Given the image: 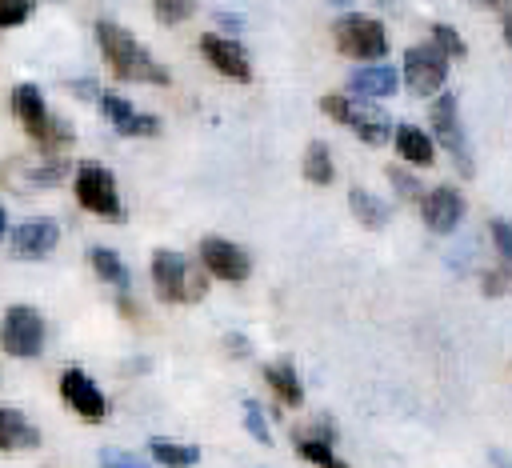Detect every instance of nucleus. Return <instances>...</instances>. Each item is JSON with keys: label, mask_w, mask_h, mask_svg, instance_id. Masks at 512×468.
<instances>
[{"label": "nucleus", "mask_w": 512, "mask_h": 468, "mask_svg": "<svg viewBox=\"0 0 512 468\" xmlns=\"http://www.w3.org/2000/svg\"><path fill=\"white\" fill-rule=\"evenodd\" d=\"M376 4H388V0H376Z\"/></svg>", "instance_id": "obj_38"}, {"label": "nucleus", "mask_w": 512, "mask_h": 468, "mask_svg": "<svg viewBox=\"0 0 512 468\" xmlns=\"http://www.w3.org/2000/svg\"><path fill=\"white\" fill-rule=\"evenodd\" d=\"M332 4H344V0H332Z\"/></svg>", "instance_id": "obj_37"}, {"label": "nucleus", "mask_w": 512, "mask_h": 468, "mask_svg": "<svg viewBox=\"0 0 512 468\" xmlns=\"http://www.w3.org/2000/svg\"><path fill=\"white\" fill-rule=\"evenodd\" d=\"M72 92H76V96H92V100L100 96V92H96V84H88V76H80V80H72Z\"/></svg>", "instance_id": "obj_34"}, {"label": "nucleus", "mask_w": 512, "mask_h": 468, "mask_svg": "<svg viewBox=\"0 0 512 468\" xmlns=\"http://www.w3.org/2000/svg\"><path fill=\"white\" fill-rule=\"evenodd\" d=\"M304 176H308V184H332L336 168H332V152H328L324 140H312L308 144V152H304Z\"/></svg>", "instance_id": "obj_22"}, {"label": "nucleus", "mask_w": 512, "mask_h": 468, "mask_svg": "<svg viewBox=\"0 0 512 468\" xmlns=\"http://www.w3.org/2000/svg\"><path fill=\"white\" fill-rule=\"evenodd\" d=\"M428 116H432V136H436V144H444L448 156L456 160V168H460L464 176H472V156H468V140H464V128H460L456 96H452V92H440Z\"/></svg>", "instance_id": "obj_9"}, {"label": "nucleus", "mask_w": 512, "mask_h": 468, "mask_svg": "<svg viewBox=\"0 0 512 468\" xmlns=\"http://www.w3.org/2000/svg\"><path fill=\"white\" fill-rule=\"evenodd\" d=\"M244 424H248L252 440L272 444V432H268V420H264V412H260V400H244Z\"/></svg>", "instance_id": "obj_26"}, {"label": "nucleus", "mask_w": 512, "mask_h": 468, "mask_svg": "<svg viewBox=\"0 0 512 468\" xmlns=\"http://www.w3.org/2000/svg\"><path fill=\"white\" fill-rule=\"evenodd\" d=\"M76 200L92 212V216H104V220H124V208H120V196H116V180L108 168L100 164H80L76 168Z\"/></svg>", "instance_id": "obj_6"}, {"label": "nucleus", "mask_w": 512, "mask_h": 468, "mask_svg": "<svg viewBox=\"0 0 512 468\" xmlns=\"http://www.w3.org/2000/svg\"><path fill=\"white\" fill-rule=\"evenodd\" d=\"M296 452H300L304 460H312V464H324V468H340V456L332 452V436H324V432H316V436H304V440L296 444Z\"/></svg>", "instance_id": "obj_24"}, {"label": "nucleus", "mask_w": 512, "mask_h": 468, "mask_svg": "<svg viewBox=\"0 0 512 468\" xmlns=\"http://www.w3.org/2000/svg\"><path fill=\"white\" fill-rule=\"evenodd\" d=\"M36 444H40V432L24 420V412L0 408V452H24V448H36Z\"/></svg>", "instance_id": "obj_17"}, {"label": "nucleus", "mask_w": 512, "mask_h": 468, "mask_svg": "<svg viewBox=\"0 0 512 468\" xmlns=\"http://www.w3.org/2000/svg\"><path fill=\"white\" fill-rule=\"evenodd\" d=\"M60 396H64V404H68L76 416H84V420H104V412H108L104 392L92 384V376H88L84 368H68V372L60 376Z\"/></svg>", "instance_id": "obj_12"}, {"label": "nucleus", "mask_w": 512, "mask_h": 468, "mask_svg": "<svg viewBox=\"0 0 512 468\" xmlns=\"http://www.w3.org/2000/svg\"><path fill=\"white\" fill-rule=\"evenodd\" d=\"M512 288V276L508 272H484V292L496 296V292H508Z\"/></svg>", "instance_id": "obj_32"}, {"label": "nucleus", "mask_w": 512, "mask_h": 468, "mask_svg": "<svg viewBox=\"0 0 512 468\" xmlns=\"http://www.w3.org/2000/svg\"><path fill=\"white\" fill-rule=\"evenodd\" d=\"M192 8H196V0H152V12L160 24H180L192 16Z\"/></svg>", "instance_id": "obj_25"}, {"label": "nucleus", "mask_w": 512, "mask_h": 468, "mask_svg": "<svg viewBox=\"0 0 512 468\" xmlns=\"http://www.w3.org/2000/svg\"><path fill=\"white\" fill-rule=\"evenodd\" d=\"M488 232H492V244H496V252H500V260H508L512 264V220H492L488 224Z\"/></svg>", "instance_id": "obj_28"}, {"label": "nucleus", "mask_w": 512, "mask_h": 468, "mask_svg": "<svg viewBox=\"0 0 512 468\" xmlns=\"http://www.w3.org/2000/svg\"><path fill=\"white\" fill-rule=\"evenodd\" d=\"M336 48L356 60H380L388 52V32L372 16H340L336 20Z\"/></svg>", "instance_id": "obj_8"}, {"label": "nucleus", "mask_w": 512, "mask_h": 468, "mask_svg": "<svg viewBox=\"0 0 512 468\" xmlns=\"http://www.w3.org/2000/svg\"><path fill=\"white\" fill-rule=\"evenodd\" d=\"M152 288L164 304H184V300H200L204 296V276H192L188 272V260L180 252H152Z\"/></svg>", "instance_id": "obj_3"}, {"label": "nucleus", "mask_w": 512, "mask_h": 468, "mask_svg": "<svg viewBox=\"0 0 512 468\" xmlns=\"http://www.w3.org/2000/svg\"><path fill=\"white\" fill-rule=\"evenodd\" d=\"M320 112H328L336 124L352 128L364 144H388V136H392V120L376 104H360V100H348V96H324Z\"/></svg>", "instance_id": "obj_4"}, {"label": "nucleus", "mask_w": 512, "mask_h": 468, "mask_svg": "<svg viewBox=\"0 0 512 468\" xmlns=\"http://www.w3.org/2000/svg\"><path fill=\"white\" fill-rule=\"evenodd\" d=\"M32 12V0H0V28H16L24 24Z\"/></svg>", "instance_id": "obj_29"}, {"label": "nucleus", "mask_w": 512, "mask_h": 468, "mask_svg": "<svg viewBox=\"0 0 512 468\" xmlns=\"http://www.w3.org/2000/svg\"><path fill=\"white\" fill-rule=\"evenodd\" d=\"M348 208H352V216H356L364 228H384V224H388V204H384L380 196H372L368 188H352V192H348Z\"/></svg>", "instance_id": "obj_20"}, {"label": "nucleus", "mask_w": 512, "mask_h": 468, "mask_svg": "<svg viewBox=\"0 0 512 468\" xmlns=\"http://www.w3.org/2000/svg\"><path fill=\"white\" fill-rule=\"evenodd\" d=\"M200 52H204V60L220 72V76H228V80H252V64H248V52L240 48V40H232V36H216V32H204L200 36Z\"/></svg>", "instance_id": "obj_10"}, {"label": "nucleus", "mask_w": 512, "mask_h": 468, "mask_svg": "<svg viewBox=\"0 0 512 468\" xmlns=\"http://www.w3.org/2000/svg\"><path fill=\"white\" fill-rule=\"evenodd\" d=\"M0 232H4V208H0Z\"/></svg>", "instance_id": "obj_36"}, {"label": "nucleus", "mask_w": 512, "mask_h": 468, "mask_svg": "<svg viewBox=\"0 0 512 468\" xmlns=\"http://www.w3.org/2000/svg\"><path fill=\"white\" fill-rule=\"evenodd\" d=\"M264 380H268V388L284 400V404H304V384H300V376H296V368L292 364H264Z\"/></svg>", "instance_id": "obj_19"}, {"label": "nucleus", "mask_w": 512, "mask_h": 468, "mask_svg": "<svg viewBox=\"0 0 512 468\" xmlns=\"http://www.w3.org/2000/svg\"><path fill=\"white\" fill-rule=\"evenodd\" d=\"M228 348H232L236 356H244V352H248V344H244V336H240V332H232V336H228Z\"/></svg>", "instance_id": "obj_35"}, {"label": "nucleus", "mask_w": 512, "mask_h": 468, "mask_svg": "<svg viewBox=\"0 0 512 468\" xmlns=\"http://www.w3.org/2000/svg\"><path fill=\"white\" fill-rule=\"evenodd\" d=\"M12 112L24 124V132L36 140V148H44V152H52V148H60V144L72 140V124L56 120L48 112V100H44V92L36 84H20L12 92Z\"/></svg>", "instance_id": "obj_2"}, {"label": "nucleus", "mask_w": 512, "mask_h": 468, "mask_svg": "<svg viewBox=\"0 0 512 468\" xmlns=\"http://www.w3.org/2000/svg\"><path fill=\"white\" fill-rule=\"evenodd\" d=\"M404 80L416 96H436L448 80V52L432 40V44H412L404 52Z\"/></svg>", "instance_id": "obj_7"}, {"label": "nucleus", "mask_w": 512, "mask_h": 468, "mask_svg": "<svg viewBox=\"0 0 512 468\" xmlns=\"http://www.w3.org/2000/svg\"><path fill=\"white\" fill-rule=\"evenodd\" d=\"M56 240H60L56 220L36 216V220H24V224L12 232V252H16L20 260H44V256L56 248Z\"/></svg>", "instance_id": "obj_15"}, {"label": "nucleus", "mask_w": 512, "mask_h": 468, "mask_svg": "<svg viewBox=\"0 0 512 468\" xmlns=\"http://www.w3.org/2000/svg\"><path fill=\"white\" fill-rule=\"evenodd\" d=\"M148 452H152V460H160V464H172V468H188V464H200V448H192V444L152 440V444H148Z\"/></svg>", "instance_id": "obj_23"}, {"label": "nucleus", "mask_w": 512, "mask_h": 468, "mask_svg": "<svg viewBox=\"0 0 512 468\" xmlns=\"http://www.w3.org/2000/svg\"><path fill=\"white\" fill-rule=\"evenodd\" d=\"M392 140H396V152L408 160V164H432L436 160V148H432V136L428 132H420L416 124H400L396 132H392Z\"/></svg>", "instance_id": "obj_18"}, {"label": "nucleus", "mask_w": 512, "mask_h": 468, "mask_svg": "<svg viewBox=\"0 0 512 468\" xmlns=\"http://www.w3.org/2000/svg\"><path fill=\"white\" fill-rule=\"evenodd\" d=\"M400 88V76L388 68V64H364L348 76V92L352 96H364V100H380V96H392Z\"/></svg>", "instance_id": "obj_16"}, {"label": "nucleus", "mask_w": 512, "mask_h": 468, "mask_svg": "<svg viewBox=\"0 0 512 468\" xmlns=\"http://www.w3.org/2000/svg\"><path fill=\"white\" fill-rule=\"evenodd\" d=\"M420 216H424V224H428L432 232L448 236V232L464 220V196H460L456 188L440 184V188H432V192L420 196Z\"/></svg>", "instance_id": "obj_14"}, {"label": "nucleus", "mask_w": 512, "mask_h": 468, "mask_svg": "<svg viewBox=\"0 0 512 468\" xmlns=\"http://www.w3.org/2000/svg\"><path fill=\"white\" fill-rule=\"evenodd\" d=\"M200 260H204V268H208L212 276L232 280V284L248 280V272H252L244 248H236V244L224 240V236H204V240H200Z\"/></svg>", "instance_id": "obj_11"}, {"label": "nucleus", "mask_w": 512, "mask_h": 468, "mask_svg": "<svg viewBox=\"0 0 512 468\" xmlns=\"http://www.w3.org/2000/svg\"><path fill=\"white\" fill-rule=\"evenodd\" d=\"M96 104H100L104 120H108L120 136H156V132H160V120H156V116L136 112V108H132L124 96H116V92H100Z\"/></svg>", "instance_id": "obj_13"}, {"label": "nucleus", "mask_w": 512, "mask_h": 468, "mask_svg": "<svg viewBox=\"0 0 512 468\" xmlns=\"http://www.w3.org/2000/svg\"><path fill=\"white\" fill-rule=\"evenodd\" d=\"M96 40H100V52H104L108 68L116 72V80L168 84V68H160V64H156V60L144 52V44H140L132 32H124L120 24L100 20V24H96Z\"/></svg>", "instance_id": "obj_1"}, {"label": "nucleus", "mask_w": 512, "mask_h": 468, "mask_svg": "<svg viewBox=\"0 0 512 468\" xmlns=\"http://www.w3.org/2000/svg\"><path fill=\"white\" fill-rule=\"evenodd\" d=\"M484 4H492V8L500 12V28H504V40L512 44V0H484Z\"/></svg>", "instance_id": "obj_33"}, {"label": "nucleus", "mask_w": 512, "mask_h": 468, "mask_svg": "<svg viewBox=\"0 0 512 468\" xmlns=\"http://www.w3.org/2000/svg\"><path fill=\"white\" fill-rule=\"evenodd\" d=\"M432 40H436L448 56H464V52H468V44L460 40V32H456V28H448V24H436V28H432Z\"/></svg>", "instance_id": "obj_30"}, {"label": "nucleus", "mask_w": 512, "mask_h": 468, "mask_svg": "<svg viewBox=\"0 0 512 468\" xmlns=\"http://www.w3.org/2000/svg\"><path fill=\"white\" fill-rule=\"evenodd\" d=\"M88 264H92V272H96L100 280L116 284L120 292L128 288V268H124V260H120L112 248H88Z\"/></svg>", "instance_id": "obj_21"}, {"label": "nucleus", "mask_w": 512, "mask_h": 468, "mask_svg": "<svg viewBox=\"0 0 512 468\" xmlns=\"http://www.w3.org/2000/svg\"><path fill=\"white\" fill-rule=\"evenodd\" d=\"M100 464H112V468H136V456H132V452H120V448H100Z\"/></svg>", "instance_id": "obj_31"}, {"label": "nucleus", "mask_w": 512, "mask_h": 468, "mask_svg": "<svg viewBox=\"0 0 512 468\" xmlns=\"http://www.w3.org/2000/svg\"><path fill=\"white\" fill-rule=\"evenodd\" d=\"M0 344L8 356H20V360H32L44 352V320L36 308L28 304H12L0 320Z\"/></svg>", "instance_id": "obj_5"}, {"label": "nucleus", "mask_w": 512, "mask_h": 468, "mask_svg": "<svg viewBox=\"0 0 512 468\" xmlns=\"http://www.w3.org/2000/svg\"><path fill=\"white\" fill-rule=\"evenodd\" d=\"M476 4H484V0H476Z\"/></svg>", "instance_id": "obj_39"}, {"label": "nucleus", "mask_w": 512, "mask_h": 468, "mask_svg": "<svg viewBox=\"0 0 512 468\" xmlns=\"http://www.w3.org/2000/svg\"><path fill=\"white\" fill-rule=\"evenodd\" d=\"M388 184H392V188H396V192H400L404 200H420V196H424V192H420V180H416L412 172L396 168V164L388 168Z\"/></svg>", "instance_id": "obj_27"}]
</instances>
